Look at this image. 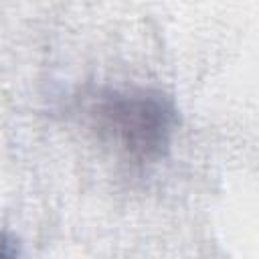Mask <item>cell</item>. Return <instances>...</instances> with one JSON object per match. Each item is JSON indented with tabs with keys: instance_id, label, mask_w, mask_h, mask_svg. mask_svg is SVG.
<instances>
[{
	"instance_id": "cell-1",
	"label": "cell",
	"mask_w": 259,
	"mask_h": 259,
	"mask_svg": "<svg viewBox=\"0 0 259 259\" xmlns=\"http://www.w3.org/2000/svg\"><path fill=\"white\" fill-rule=\"evenodd\" d=\"M81 123L117 158L134 166L162 162L178 130L174 99L158 87L101 85L83 93Z\"/></svg>"
}]
</instances>
